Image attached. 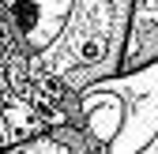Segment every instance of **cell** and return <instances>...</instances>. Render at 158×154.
Returning <instances> with one entry per match:
<instances>
[{"label":"cell","instance_id":"1","mask_svg":"<svg viewBox=\"0 0 158 154\" xmlns=\"http://www.w3.org/2000/svg\"><path fill=\"white\" fill-rule=\"evenodd\" d=\"M132 0H0V56L11 87L56 105L113 75L124 56Z\"/></svg>","mask_w":158,"mask_h":154},{"label":"cell","instance_id":"2","mask_svg":"<svg viewBox=\"0 0 158 154\" xmlns=\"http://www.w3.org/2000/svg\"><path fill=\"white\" fill-rule=\"evenodd\" d=\"M53 120L79 128L90 150L158 154V56L64 94L53 105Z\"/></svg>","mask_w":158,"mask_h":154},{"label":"cell","instance_id":"4","mask_svg":"<svg viewBox=\"0 0 158 154\" xmlns=\"http://www.w3.org/2000/svg\"><path fill=\"white\" fill-rule=\"evenodd\" d=\"M158 56V0H132V23L124 38L121 68H135Z\"/></svg>","mask_w":158,"mask_h":154},{"label":"cell","instance_id":"3","mask_svg":"<svg viewBox=\"0 0 158 154\" xmlns=\"http://www.w3.org/2000/svg\"><path fill=\"white\" fill-rule=\"evenodd\" d=\"M49 124V117H42L38 102H30L27 94H19L11 87V75H8V64L0 56V150H11L19 139L34 136Z\"/></svg>","mask_w":158,"mask_h":154}]
</instances>
